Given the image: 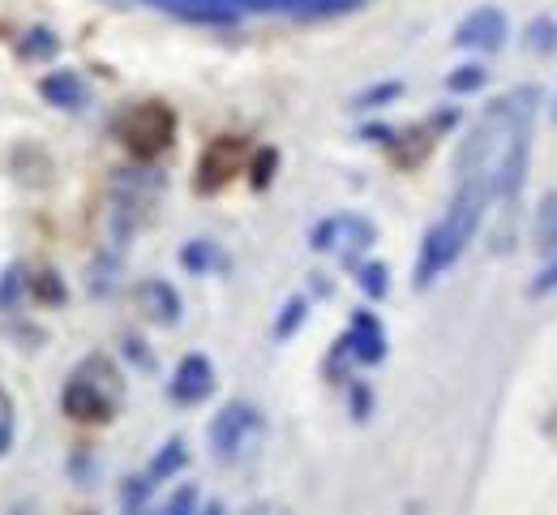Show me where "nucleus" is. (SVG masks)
<instances>
[{"instance_id": "7", "label": "nucleus", "mask_w": 557, "mask_h": 515, "mask_svg": "<svg viewBox=\"0 0 557 515\" xmlns=\"http://www.w3.org/2000/svg\"><path fill=\"white\" fill-rule=\"evenodd\" d=\"M502 30H506L502 13H497V9H481V13H472V17L459 26V44H472V48H493Z\"/></svg>"}, {"instance_id": "12", "label": "nucleus", "mask_w": 557, "mask_h": 515, "mask_svg": "<svg viewBox=\"0 0 557 515\" xmlns=\"http://www.w3.org/2000/svg\"><path fill=\"white\" fill-rule=\"evenodd\" d=\"M185 464V442H168V451L150 464V481H159V477H172L176 468Z\"/></svg>"}, {"instance_id": "6", "label": "nucleus", "mask_w": 557, "mask_h": 515, "mask_svg": "<svg viewBox=\"0 0 557 515\" xmlns=\"http://www.w3.org/2000/svg\"><path fill=\"white\" fill-rule=\"evenodd\" d=\"M210 387H214V378H210L207 357H185L181 369H176V378H172V395H176L181 404H198V400H207Z\"/></svg>"}, {"instance_id": "11", "label": "nucleus", "mask_w": 557, "mask_h": 515, "mask_svg": "<svg viewBox=\"0 0 557 515\" xmlns=\"http://www.w3.org/2000/svg\"><path fill=\"white\" fill-rule=\"evenodd\" d=\"M17 52H22L26 61H35V57H52V52H57V39H52L48 30H30V35H22Z\"/></svg>"}, {"instance_id": "17", "label": "nucleus", "mask_w": 557, "mask_h": 515, "mask_svg": "<svg viewBox=\"0 0 557 515\" xmlns=\"http://www.w3.org/2000/svg\"><path fill=\"white\" fill-rule=\"evenodd\" d=\"M481 82H485L481 70H472V74H455L450 77V90H472V86H481Z\"/></svg>"}, {"instance_id": "13", "label": "nucleus", "mask_w": 557, "mask_h": 515, "mask_svg": "<svg viewBox=\"0 0 557 515\" xmlns=\"http://www.w3.org/2000/svg\"><path fill=\"white\" fill-rule=\"evenodd\" d=\"M13 413H17L13 408V395L0 387V455H9V446H13V426H17Z\"/></svg>"}, {"instance_id": "4", "label": "nucleus", "mask_w": 557, "mask_h": 515, "mask_svg": "<svg viewBox=\"0 0 557 515\" xmlns=\"http://www.w3.org/2000/svg\"><path fill=\"white\" fill-rule=\"evenodd\" d=\"M245 159H249V147L240 143V138H219V143H210L207 155H202V163H198V189H223L240 168H245Z\"/></svg>"}, {"instance_id": "14", "label": "nucleus", "mask_w": 557, "mask_h": 515, "mask_svg": "<svg viewBox=\"0 0 557 515\" xmlns=\"http://www.w3.org/2000/svg\"><path fill=\"white\" fill-rule=\"evenodd\" d=\"M35 296H39V301H52V305H61V301H65V289H61L57 271H39V280H35Z\"/></svg>"}, {"instance_id": "10", "label": "nucleus", "mask_w": 557, "mask_h": 515, "mask_svg": "<svg viewBox=\"0 0 557 515\" xmlns=\"http://www.w3.org/2000/svg\"><path fill=\"white\" fill-rule=\"evenodd\" d=\"M141 305H146V314L150 318H159V322H176V309H181V301H176V293L168 289V284H141Z\"/></svg>"}, {"instance_id": "8", "label": "nucleus", "mask_w": 557, "mask_h": 515, "mask_svg": "<svg viewBox=\"0 0 557 515\" xmlns=\"http://www.w3.org/2000/svg\"><path fill=\"white\" fill-rule=\"evenodd\" d=\"M348 344H351V357H360V361H377L382 357V327H377L373 314H356Z\"/></svg>"}, {"instance_id": "2", "label": "nucleus", "mask_w": 557, "mask_h": 515, "mask_svg": "<svg viewBox=\"0 0 557 515\" xmlns=\"http://www.w3.org/2000/svg\"><path fill=\"white\" fill-rule=\"evenodd\" d=\"M121 143L125 150L134 155V159H154V155H163V150L172 147V138H176V117H172V108H163V103H138V108H129L125 117H121Z\"/></svg>"}, {"instance_id": "9", "label": "nucleus", "mask_w": 557, "mask_h": 515, "mask_svg": "<svg viewBox=\"0 0 557 515\" xmlns=\"http://www.w3.org/2000/svg\"><path fill=\"white\" fill-rule=\"evenodd\" d=\"M44 99H48V103H57V108H77V103L86 99V90H82L77 74L61 70V74L44 77Z\"/></svg>"}, {"instance_id": "16", "label": "nucleus", "mask_w": 557, "mask_h": 515, "mask_svg": "<svg viewBox=\"0 0 557 515\" xmlns=\"http://www.w3.org/2000/svg\"><path fill=\"white\" fill-rule=\"evenodd\" d=\"M300 318H305V301H292V305H287V314H283V318H278V335H287V331H296V322H300Z\"/></svg>"}, {"instance_id": "15", "label": "nucleus", "mask_w": 557, "mask_h": 515, "mask_svg": "<svg viewBox=\"0 0 557 515\" xmlns=\"http://www.w3.org/2000/svg\"><path fill=\"white\" fill-rule=\"evenodd\" d=\"M382 275H386L382 267H364V271H360V289L369 296H382L386 293V280H382Z\"/></svg>"}, {"instance_id": "5", "label": "nucleus", "mask_w": 557, "mask_h": 515, "mask_svg": "<svg viewBox=\"0 0 557 515\" xmlns=\"http://www.w3.org/2000/svg\"><path fill=\"white\" fill-rule=\"evenodd\" d=\"M253 430H258L253 408L232 404V408H223V413L214 417V426H210V442H214V451H219V455H236L245 442L253 439Z\"/></svg>"}, {"instance_id": "1", "label": "nucleus", "mask_w": 557, "mask_h": 515, "mask_svg": "<svg viewBox=\"0 0 557 515\" xmlns=\"http://www.w3.org/2000/svg\"><path fill=\"white\" fill-rule=\"evenodd\" d=\"M481 176H485V172H476V185L463 189V198L455 203V211L429 232V241H424V249H420L417 284H429L437 271H446V267L455 262V254L463 249V241L472 236V228H476V220H481V207H485V198H488V189Z\"/></svg>"}, {"instance_id": "3", "label": "nucleus", "mask_w": 557, "mask_h": 515, "mask_svg": "<svg viewBox=\"0 0 557 515\" xmlns=\"http://www.w3.org/2000/svg\"><path fill=\"white\" fill-rule=\"evenodd\" d=\"M112 395H116L112 382L99 387L90 378V369H77L73 382L65 387V413H70L73 421H108L112 417Z\"/></svg>"}, {"instance_id": "18", "label": "nucleus", "mask_w": 557, "mask_h": 515, "mask_svg": "<svg viewBox=\"0 0 557 515\" xmlns=\"http://www.w3.org/2000/svg\"><path fill=\"white\" fill-rule=\"evenodd\" d=\"M549 289H557V267L545 275V280H541V284H536V293H549Z\"/></svg>"}]
</instances>
